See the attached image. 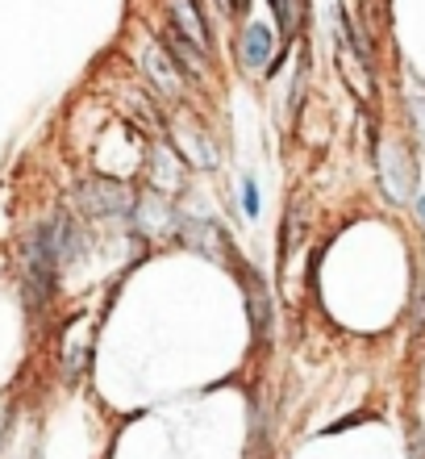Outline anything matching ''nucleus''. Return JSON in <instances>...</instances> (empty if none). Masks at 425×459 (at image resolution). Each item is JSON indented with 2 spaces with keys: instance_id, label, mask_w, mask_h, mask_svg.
<instances>
[{
  "instance_id": "14",
  "label": "nucleus",
  "mask_w": 425,
  "mask_h": 459,
  "mask_svg": "<svg viewBox=\"0 0 425 459\" xmlns=\"http://www.w3.org/2000/svg\"><path fill=\"white\" fill-rule=\"evenodd\" d=\"M417 213H421V221H425V196H417Z\"/></svg>"
},
{
  "instance_id": "12",
  "label": "nucleus",
  "mask_w": 425,
  "mask_h": 459,
  "mask_svg": "<svg viewBox=\"0 0 425 459\" xmlns=\"http://www.w3.org/2000/svg\"><path fill=\"white\" fill-rule=\"evenodd\" d=\"M242 213H246V218H259V188H255V180H251V176L242 180Z\"/></svg>"
},
{
  "instance_id": "8",
  "label": "nucleus",
  "mask_w": 425,
  "mask_h": 459,
  "mask_svg": "<svg viewBox=\"0 0 425 459\" xmlns=\"http://www.w3.org/2000/svg\"><path fill=\"white\" fill-rule=\"evenodd\" d=\"M163 47H167L171 59L180 63V72L188 75V80H205V72H208V50H200L196 42H188V38H183L175 25H167V30H163Z\"/></svg>"
},
{
  "instance_id": "7",
  "label": "nucleus",
  "mask_w": 425,
  "mask_h": 459,
  "mask_svg": "<svg viewBox=\"0 0 425 459\" xmlns=\"http://www.w3.org/2000/svg\"><path fill=\"white\" fill-rule=\"evenodd\" d=\"M276 34L268 30V22H255L246 25L242 34V63L251 72H263V75H276Z\"/></svg>"
},
{
  "instance_id": "5",
  "label": "nucleus",
  "mask_w": 425,
  "mask_h": 459,
  "mask_svg": "<svg viewBox=\"0 0 425 459\" xmlns=\"http://www.w3.org/2000/svg\"><path fill=\"white\" fill-rule=\"evenodd\" d=\"M167 17L188 42H196L200 50H213V30H208V17L200 0H167Z\"/></svg>"
},
{
  "instance_id": "9",
  "label": "nucleus",
  "mask_w": 425,
  "mask_h": 459,
  "mask_svg": "<svg viewBox=\"0 0 425 459\" xmlns=\"http://www.w3.org/2000/svg\"><path fill=\"white\" fill-rule=\"evenodd\" d=\"M146 72H150V80L158 84V92L163 97H180V63L167 55V47L158 42V47H150L146 50Z\"/></svg>"
},
{
  "instance_id": "13",
  "label": "nucleus",
  "mask_w": 425,
  "mask_h": 459,
  "mask_svg": "<svg viewBox=\"0 0 425 459\" xmlns=\"http://www.w3.org/2000/svg\"><path fill=\"white\" fill-rule=\"evenodd\" d=\"M251 9V0H230V13H246Z\"/></svg>"
},
{
  "instance_id": "4",
  "label": "nucleus",
  "mask_w": 425,
  "mask_h": 459,
  "mask_svg": "<svg viewBox=\"0 0 425 459\" xmlns=\"http://www.w3.org/2000/svg\"><path fill=\"white\" fill-rule=\"evenodd\" d=\"M234 267H238V280H242L246 301H251V330H255V342H268V334H271V292H268V284H263V276H259L251 264H242L238 255H234Z\"/></svg>"
},
{
  "instance_id": "10",
  "label": "nucleus",
  "mask_w": 425,
  "mask_h": 459,
  "mask_svg": "<svg viewBox=\"0 0 425 459\" xmlns=\"http://www.w3.org/2000/svg\"><path fill=\"white\" fill-rule=\"evenodd\" d=\"M271 13H276V25H280L284 42L304 30V17H309V0H271Z\"/></svg>"
},
{
  "instance_id": "1",
  "label": "nucleus",
  "mask_w": 425,
  "mask_h": 459,
  "mask_svg": "<svg viewBox=\"0 0 425 459\" xmlns=\"http://www.w3.org/2000/svg\"><path fill=\"white\" fill-rule=\"evenodd\" d=\"M21 272H25V301H30V309L42 314L50 305V292H55V276H59V251H55V230H50V221L34 226V234L25 238Z\"/></svg>"
},
{
  "instance_id": "2",
  "label": "nucleus",
  "mask_w": 425,
  "mask_h": 459,
  "mask_svg": "<svg viewBox=\"0 0 425 459\" xmlns=\"http://www.w3.org/2000/svg\"><path fill=\"white\" fill-rule=\"evenodd\" d=\"M75 201L84 213L92 218H122V213H134V196L125 188L122 180H113V176H92L75 188Z\"/></svg>"
},
{
  "instance_id": "6",
  "label": "nucleus",
  "mask_w": 425,
  "mask_h": 459,
  "mask_svg": "<svg viewBox=\"0 0 425 459\" xmlns=\"http://www.w3.org/2000/svg\"><path fill=\"white\" fill-rule=\"evenodd\" d=\"M146 168H150V180H155V188L163 196L183 188V159H180V151L171 143H163V138L150 143V163H146Z\"/></svg>"
},
{
  "instance_id": "3",
  "label": "nucleus",
  "mask_w": 425,
  "mask_h": 459,
  "mask_svg": "<svg viewBox=\"0 0 425 459\" xmlns=\"http://www.w3.org/2000/svg\"><path fill=\"white\" fill-rule=\"evenodd\" d=\"M379 180H384V193H388L396 205H404V201L413 196V188H417L413 155H409L401 143H392L388 151H384V159H379Z\"/></svg>"
},
{
  "instance_id": "11",
  "label": "nucleus",
  "mask_w": 425,
  "mask_h": 459,
  "mask_svg": "<svg viewBox=\"0 0 425 459\" xmlns=\"http://www.w3.org/2000/svg\"><path fill=\"white\" fill-rule=\"evenodd\" d=\"M180 146L188 151V159H192L200 171H213V168H217V151H213V143H208L200 130H180Z\"/></svg>"
}]
</instances>
